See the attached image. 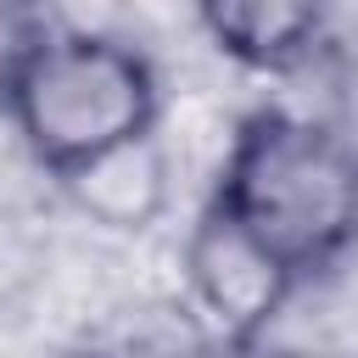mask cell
<instances>
[{"mask_svg":"<svg viewBox=\"0 0 358 358\" xmlns=\"http://www.w3.org/2000/svg\"><path fill=\"white\" fill-rule=\"evenodd\" d=\"M0 117L56 179L106 145L162 129V78L112 28L45 22L0 50Z\"/></svg>","mask_w":358,"mask_h":358,"instance_id":"cell-1","label":"cell"},{"mask_svg":"<svg viewBox=\"0 0 358 358\" xmlns=\"http://www.w3.org/2000/svg\"><path fill=\"white\" fill-rule=\"evenodd\" d=\"M213 201L302 285L358 246V129L296 106H257L229 134Z\"/></svg>","mask_w":358,"mask_h":358,"instance_id":"cell-2","label":"cell"},{"mask_svg":"<svg viewBox=\"0 0 358 358\" xmlns=\"http://www.w3.org/2000/svg\"><path fill=\"white\" fill-rule=\"evenodd\" d=\"M274 358H347L336 347H296V352H274Z\"/></svg>","mask_w":358,"mask_h":358,"instance_id":"cell-6","label":"cell"},{"mask_svg":"<svg viewBox=\"0 0 358 358\" xmlns=\"http://www.w3.org/2000/svg\"><path fill=\"white\" fill-rule=\"evenodd\" d=\"M196 28L246 73H296L330 45V11L313 0H207Z\"/></svg>","mask_w":358,"mask_h":358,"instance_id":"cell-5","label":"cell"},{"mask_svg":"<svg viewBox=\"0 0 358 358\" xmlns=\"http://www.w3.org/2000/svg\"><path fill=\"white\" fill-rule=\"evenodd\" d=\"M56 190L95 229H106V235H145V229L162 224V213L173 201V151H168L162 129H151V134L106 145L90 162L56 173Z\"/></svg>","mask_w":358,"mask_h":358,"instance_id":"cell-4","label":"cell"},{"mask_svg":"<svg viewBox=\"0 0 358 358\" xmlns=\"http://www.w3.org/2000/svg\"><path fill=\"white\" fill-rule=\"evenodd\" d=\"M179 274H185V291L201 308V319L229 347L257 341L274 324V313L285 308V296L296 291V274L218 201H207L190 218Z\"/></svg>","mask_w":358,"mask_h":358,"instance_id":"cell-3","label":"cell"}]
</instances>
